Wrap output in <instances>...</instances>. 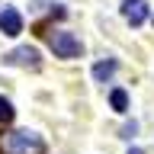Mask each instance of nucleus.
Wrapping results in <instances>:
<instances>
[{
  "instance_id": "obj_8",
  "label": "nucleus",
  "mask_w": 154,
  "mask_h": 154,
  "mask_svg": "<svg viewBox=\"0 0 154 154\" xmlns=\"http://www.w3.org/2000/svg\"><path fill=\"white\" fill-rule=\"evenodd\" d=\"M0 122H13V106H10V100H3V96H0Z\"/></svg>"
},
{
  "instance_id": "obj_5",
  "label": "nucleus",
  "mask_w": 154,
  "mask_h": 154,
  "mask_svg": "<svg viewBox=\"0 0 154 154\" xmlns=\"http://www.w3.org/2000/svg\"><path fill=\"white\" fill-rule=\"evenodd\" d=\"M122 16L132 26H141L144 19H148V3L144 0H122Z\"/></svg>"
},
{
  "instance_id": "obj_4",
  "label": "nucleus",
  "mask_w": 154,
  "mask_h": 154,
  "mask_svg": "<svg viewBox=\"0 0 154 154\" xmlns=\"http://www.w3.org/2000/svg\"><path fill=\"white\" fill-rule=\"evenodd\" d=\"M0 32L10 35V38L23 32V16H19L13 7H3V10H0Z\"/></svg>"
},
{
  "instance_id": "obj_1",
  "label": "nucleus",
  "mask_w": 154,
  "mask_h": 154,
  "mask_svg": "<svg viewBox=\"0 0 154 154\" xmlns=\"http://www.w3.org/2000/svg\"><path fill=\"white\" fill-rule=\"evenodd\" d=\"M3 154H38L42 141H38V135L32 132H10L3 141H0Z\"/></svg>"
},
{
  "instance_id": "obj_6",
  "label": "nucleus",
  "mask_w": 154,
  "mask_h": 154,
  "mask_svg": "<svg viewBox=\"0 0 154 154\" xmlns=\"http://www.w3.org/2000/svg\"><path fill=\"white\" fill-rule=\"evenodd\" d=\"M112 74H116V61H100V64L93 67V77H96V80H109Z\"/></svg>"
},
{
  "instance_id": "obj_2",
  "label": "nucleus",
  "mask_w": 154,
  "mask_h": 154,
  "mask_svg": "<svg viewBox=\"0 0 154 154\" xmlns=\"http://www.w3.org/2000/svg\"><path fill=\"white\" fill-rule=\"evenodd\" d=\"M48 45L58 58H80V51H84V45H80V38L74 32H51Z\"/></svg>"
},
{
  "instance_id": "obj_7",
  "label": "nucleus",
  "mask_w": 154,
  "mask_h": 154,
  "mask_svg": "<svg viewBox=\"0 0 154 154\" xmlns=\"http://www.w3.org/2000/svg\"><path fill=\"white\" fill-rule=\"evenodd\" d=\"M109 103H112V109H116V112H125V109H128V96H125V90H112Z\"/></svg>"
},
{
  "instance_id": "obj_3",
  "label": "nucleus",
  "mask_w": 154,
  "mask_h": 154,
  "mask_svg": "<svg viewBox=\"0 0 154 154\" xmlns=\"http://www.w3.org/2000/svg\"><path fill=\"white\" fill-rule=\"evenodd\" d=\"M3 64H16V67H32V71H38V67H42V58H38V48L23 45V48H13L10 55H3Z\"/></svg>"
},
{
  "instance_id": "obj_9",
  "label": "nucleus",
  "mask_w": 154,
  "mask_h": 154,
  "mask_svg": "<svg viewBox=\"0 0 154 154\" xmlns=\"http://www.w3.org/2000/svg\"><path fill=\"white\" fill-rule=\"evenodd\" d=\"M128 154H144V151H141V148H132V151H128Z\"/></svg>"
}]
</instances>
